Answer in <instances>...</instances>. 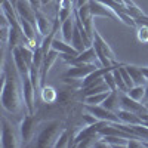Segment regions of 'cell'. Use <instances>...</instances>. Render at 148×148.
<instances>
[{
	"label": "cell",
	"instance_id": "obj_23",
	"mask_svg": "<svg viewBox=\"0 0 148 148\" xmlns=\"http://www.w3.org/2000/svg\"><path fill=\"white\" fill-rule=\"evenodd\" d=\"M71 45L74 46V49H76L77 52H83V51H86V49H88V46H86V43H84L83 36H82V31L79 30L77 25H76V28H74V33H73Z\"/></svg>",
	"mask_w": 148,
	"mask_h": 148
},
{
	"label": "cell",
	"instance_id": "obj_8",
	"mask_svg": "<svg viewBox=\"0 0 148 148\" xmlns=\"http://www.w3.org/2000/svg\"><path fill=\"white\" fill-rule=\"evenodd\" d=\"M77 9V14H79V18L83 24V27L86 30V33L89 34L90 39H93V15H92V12H90V8L89 5H83L80 8H76Z\"/></svg>",
	"mask_w": 148,
	"mask_h": 148
},
{
	"label": "cell",
	"instance_id": "obj_28",
	"mask_svg": "<svg viewBox=\"0 0 148 148\" xmlns=\"http://www.w3.org/2000/svg\"><path fill=\"white\" fill-rule=\"evenodd\" d=\"M40 95H42V99L45 102H53L56 99V92L51 86H43V88H40Z\"/></svg>",
	"mask_w": 148,
	"mask_h": 148
},
{
	"label": "cell",
	"instance_id": "obj_20",
	"mask_svg": "<svg viewBox=\"0 0 148 148\" xmlns=\"http://www.w3.org/2000/svg\"><path fill=\"white\" fill-rule=\"evenodd\" d=\"M74 28H76V18H74V15H71L70 18H67L62 24H61V33H62V39L65 42L71 43Z\"/></svg>",
	"mask_w": 148,
	"mask_h": 148
},
{
	"label": "cell",
	"instance_id": "obj_4",
	"mask_svg": "<svg viewBox=\"0 0 148 148\" xmlns=\"http://www.w3.org/2000/svg\"><path fill=\"white\" fill-rule=\"evenodd\" d=\"M22 101L25 104V108L30 114H34L36 111V98H37V90L31 83L30 76L22 77Z\"/></svg>",
	"mask_w": 148,
	"mask_h": 148
},
{
	"label": "cell",
	"instance_id": "obj_5",
	"mask_svg": "<svg viewBox=\"0 0 148 148\" xmlns=\"http://www.w3.org/2000/svg\"><path fill=\"white\" fill-rule=\"evenodd\" d=\"M39 119H37L34 114H27V116H24L22 121H21V127H19V133H21V139H22V144L24 145H27L33 136H34V133H36V127L37 125H39Z\"/></svg>",
	"mask_w": 148,
	"mask_h": 148
},
{
	"label": "cell",
	"instance_id": "obj_7",
	"mask_svg": "<svg viewBox=\"0 0 148 148\" xmlns=\"http://www.w3.org/2000/svg\"><path fill=\"white\" fill-rule=\"evenodd\" d=\"M96 67L93 62L92 64H77V65H71V68L67 70V73L64 74V79H73V80H79V79H84L88 77L92 71H95Z\"/></svg>",
	"mask_w": 148,
	"mask_h": 148
},
{
	"label": "cell",
	"instance_id": "obj_22",
	"mask_svg": "<svg viewBox=\"0 0 148 148\" xmlns=\"http://www.w3.org/2000/svg\"><path fill=\"white\" fill-rule=\"evenodd\" d=\"M125 68L127 70V73L130 74V77L133 80L135 84H145L148 80L147 77L144 76L142 73V68L141 67H136V65H130V64H125Z\"/></svg>",
	"mask_w": 148,
	"mask_h": 148
},
{
	"label": "cell",
	"instance_id": "obj_15",
	"mask_svg": "<svg viewBox=\"0 0 148 148\" xmlns=\"http://www.w3.org/2000/svg\"><path fill=\"white\" fill-rule=\"evenodd\" d=\"M93 43H96L98 46L101 47V51H102V52L107 55V58H108V59H110L113 64H119V62H117V58H116L114 51L110 47V45H108V43L104 40V37H102L99 33H98V30H96V28L93 30Z\"/></svg>",
	"mask_w": 148,
	"mask_h": 148
},
{
	"label": "cell",
	"instance_id": "obj_1",
	"mask_svg": "<svg viewBox=\"0 0 148 148\" xmlns=\"http://www.w3.org/2000/svg\"><path fill=\"white\" fill-rule=\"evenodd\" d=\"M2 105L9 113H19L21 108V99H22V92H19L18 79L15 74H12L6 64L3 65L2 73Z\"/></svg>",
	"mask_w": 148,
	"mask_h": 148
},
{
	"label": "cell",
	"instance_id": "obj_2",
	"mask_svg": "<svg viewBox=\"0 0 148 148\" xmlns=\"http://www.w3.org/2000/svg\"><path fill=\"white\" fill-rule=\"evenodd\" d=\"M65 127L62 125V121H58V120L49 121L47 125L42 129V132L39 133V136H37V147H40V148L55 147L59 135L62 133Z\"/></svg>",
	"mask_w": 148,
	"mask_h": 148
},
{
	"label": "cell",
	"instance_id": "obj_29",
	"mask_svg": "<svg viewBox=\"0 0 148 148\" xmlns=\"http://www.w3.org/2000/svg\"><path fill=\"white\" fill-rule=\"evenodd\" d=\"M70 130L68 129H64L62 130V133L59 135V138H58V141H56V144H55V147L58 148V147H70Z\"/></svg>",
	"mask_w": 148,
	"mask_h": 148
},
{
	"label": "cell",
	"instance_id": "obj_11",
	"mask_svg": "<svg viewBox=\"0 0 148 148\" xmlns=\"http://www.w3.org/2000/svg\"><path fill=\"white\" fill-rule=\"evenodd\" d=\"M15 9H16L18 16L30 21L33 25H36V10L33 9V6L30 5L28 0H18Z\"/></svg>",
	"mask_w": 148,
	"mask_h": 148
},
{
	"label": "cell",
	"instance_id": "obj_30",
	"mask_svg": "<svg viewBox=\"0 0 148 148\" xmlns=\"http://www.w3.org/2000/svg\"><path fill=\"white\" fill-rule=\"evenodd\" d=\"M104 80H105V83L108 84V88H110L111 90H119V89H117V84H116V79H114L113 71L105 73V74H104Z\"/></svg>",
	"mask_w": 148,
	"mask_h": 148
},
{
	"label": "cell",
	"instance_id": "obj_14",
	"mask_svg": "<svg viewBox=\"0 0 148 148\" xmlns=\"http://www.w3.org/2000/svg\"><path fill=\"white\" fill-rule=\"evenodd\" d=\"M120 101H121V108H123V110L133 111V113H138V114L148 111L147 107H145V104H139V101H135L133 98H130L127 93H123V92H121Z\"/></svg>",
	"mask_w": 148,
	"mask_h": 148
},
{
	"label": "cell",
	"instance_id": "obj_19",
	"mask_svg": "<svg viewBox=\"0 0 148 148\" xmlns=\"http://www.w3.org/2000/svg\"><path fill=\"white\" fill-rule=\"evenodd\" d=\"M117 114L120 117V120L123 123H127V125H144V120L141 119V116L138 113H133V111H127L120 108L117 111Z\"/></svg>",
	"mask_w": 148,
	"mask_h": 148
},
{
	"label": "cell",
	"instance_id": "obj_25",
	"mask_svg": "<svg viewBox=\"0 0 148 148\" xmlns=\"http://www.w3.org/2000/svg\"><path fill=\"white\" fill-rule=\"evenodd\" d=\"M111 90L108 92H101V93H95V95H89V96H84V102L86 104H92V105H101L107 96L110 95Z\"/></svg>",
	"mask_w": 148,
	"mask_h": 148
},
{
	"label": "cell",
	"instance_id": "obj_18",
	"mask_svg": "<svg viewBox=\"0 0 148 148\" xmlns=\"http://www.w3.org/2000/svg\"><path fill=\"white\" fill-rule=\"evenodd\" d=\"M120 98H121V92H120V90H111L110 95L107 96V99H105L101 105H104V107H105L107 110H110V111H114V113H117V111L121 108Z\"/></svg>",
	"mask_w": 148,
	"mask_h": 148
},
{
	"label": "cell",
	"instance_id": "obj_31",
	"mask_svg": "<svg viewBox=\"0 0 148 148\" xmlns=\"http://www.w3.org/2000/svg\"><path fill=\"white\" fill-rule=\"evenodd\" d=\"M138 39L142 43H148V25L141 24V27L138 28Z\"/></svg>",
	"mask_w": 148,
	"mask_h": 148
},
{
	"label": "cell",
	"instance_id": "obj_32",
	"mask_svg": "<svg viewBox=\"0 0 148 148\" xmlns=\"http://www.w3.org/2000/svg\"><path fill=\"white\" fill-rule=\"evenodd\" d=\"M83 120L86 121V125H95V123H98V121H99V120H98L93 114H90V113H88V111H86V114L83 116Z\"/></svg>",
	"mask_w": 148,
	"mask_h": 148
},
{
	"label": "cell",
	"instance_id": "obj_12",
	"mask_svg": "<svg viewBox=\"0 0 148 148\" xmlns=\"http://www.w3.org/2000/svg\"><path fill=\"white\" fill-rule=\"evenodd\" d=\"M95 59H98V56H96V52H95L93 46H90V47L86 49V51L80 52L79 55H76V56H73L71 59L65 61V62H68L70 65H77V64H92Z\"/></svg>",
	"mask_w": 148,
	"mask_h": 148
},
{
	"label": "cell",
	"instance_id": "obj_6",
	"mask_svg": "<svg viewBox=\"0 0 148 148\" xmlns=\"http://www.w3.org/2000/svg\"><path fill=\"white\" fill-rule=\"evenodd\" d=\"M84 110L88 111V113L93 114L98 120H105V121H110V123H120V121H121L117 113L107 110L104 105H92V104H86V105H84Z\"/></svg>",
	"mask_w": 148,
	"mask_h": 148
},
{
	"label": "cell",
	"instance_id": "obj_27",
	"mask_svg": "<svg viewBox=\"0 0 148 148\" xmlns=\"http://www.w3.org/2000/svg\"><path fill=\"white\" fill-rule=\"evenodd\" d=\"M121 65V64H120ZM120 65H117L114 70H113V74H114V79H116V84H117V89L120 90V92H123V93H126L129 89H127V86H126V82H125V79H123V76H121V73H120V70H119V67Z\"/></svg>",
	"mask_w": 148,
	"mask_h": 148
},
{
	"label": "cell",
	"instance_id": "obj_21",
	"mask_svg": "<svg viewBox=\"0 0 148 148\" xmlns=\"http://www.w3.org/2000/svg\"><path fill=\"white\" fill-rule=\"evenodd\" d=\"M52 49H55V51H58L59 53H65V55H79L80 52H77L76 49H74V46L65 40H58V39H53L52 42Z\"/></svg>",
	"mask_w": 148,
	"mask_h": 148
},
{
	"label": "cell",
	"instance_id": "obj_37",
	"mask_svg": "<svg viewBox=\"0 0 148 148\" xmlns=\"http://www.w3.org/2000/svg\"><path fill=\"white\" fill-rule=\"evenodd\" d=\"M144 104H145V107H147V110H148V101H145Z\"/></svg>",
	"mask_w": 148,
	"mask_h": 148
},
{
	"label": "cell",
	"instance_id": "obj_35",
	"mask_svg": "<svg viewBox=\"0 0 148 148\" xmlns=\"http://www.w3.org/2000/svg\"><path fill=\"white\" fill-rule=\"evenodd\" d=\"M148 101V83L145 84V96H144V102Z\"/></svg>",
	"mask_w": 148,
	"mask_h": 148
},
{
	"label": "cell",
	"instance_id": "obj_34",
	"mask_svg": "<svg viewBox=\"0 0 148 148\" xmlns=\"http://www.w3.org/2000/svg\"><path fill=\"white\" fill-rule=\"evenodd\" d=\"M88 3H89V0H77V2H76V8H80V6L88 5Z\"/></svg>",
	"mask_w": 148,
	"mask_h": 148
},
{
	"label": "cell",
	"instance_id": "obj_3",
	"mask_svg": "<svg viewBox=\"0 0 148 148\" xmlns=\"http://www.w3.org/2000/svg\"><path fill=\"white\" fill-rule=\"evenodd\" d=\"M21 144L22 142L18 141V135L12 123L6 117H2V141H0L2 148H16Z\"/></svg>",
	"mask_w": 148,
	"mask_h": 148
},
{
	"label": "cell",
	"instance_id": "obj_38",
	"mask_svg": "<svg viewBox=\"0 0 148 148\" xmlns=\"http://www.w3.org/2000/svg\"><path fill=\"white\" fill-rule=\"evenodd\" d=\"M56 2H58V5H59V3H61V0H56Z\"/></svg>",
	"mask_w": 148,
	"mask_h": 148
},
{
	"label": "cell",
	"instance_id": "obj_16",
	"mask_svg": "<svg viewBox=\"0 0 148 148\" xmlns=\"http://www.w3.org/2000/svg\"><path fill=\"white\" fill-rule=\"evenodd\" d=\"M111 90L108 88V84L105 83L104 77H99L93 80L92 83H89L86 88H83V95L84 96H89V95H95V93H101V92H108Z\"/></svg>",
	"mask_w": 148,
	"mask_h": 148
},
{
	"label": "cell",
	"instance_id": "obj_17",
	"mask_svg": "<svg viewBox=\"0 0 148 148\" xmlns=\"http://www.w3.org/2000/svg\"><path fill=\"white\" fill-rule=\"evenodd\" d=\"M36 28H37V33H40L42 36H47L53 28L49 18L45 14H42V10L36 12Z\"/></svg>",
	"mask_w": 148,
	"mask_h": 148
},
{
	"label": "cell",
	"instance_id": "obj_33",
	"mask_svg": "<svg viewBox=\"0 0 148 148\" xmlns=\"http://www.w3.org/2000/svg\"><path fill=\"white\" fill-rule=\"evenodd\" d=\"M30 2V5L33 6V9L37 12V10H40V8H42V5H43V2L42 0H28Z\"/></svg>",
	"mask_w": 148,
	"mask_h": 148
},
{
	"label": "cell",
	"instance_id": "obj_10",
	"mask_svg": "<svg viewBox=\"0 0 148 148\" xmlns=\"http://www.w3.org/2000/svg\"><path fill=\"white\" fill-rule=\"evenodd\" d=\"M89 8H90V12H92V15L93 18L95 16H104V18H110V19H119L117 15L114 14L113 10H111L110 8H107L104 3L101 2H98V0H89Z\"/></svg>",
	"mask_w": 148,
	"mask_h": 148
},
{
	"label": "cell",
	"instance_id": "obj_36",
	"mask_svg": "<svg viewBox=\"0 0 148 148\" xmlns=\"http://www.w3.org/2000/svg\"><path fill=\"white\" fill-rule=\"evenodd\" d=\"M142 73H144V76L147 77V80H148V67H142Z\"/></svg>",
	"mask_w": 148,
	"mask_h": 148
},
{
	"label": "cell",
	"instance_id": "obj_13",
	"mask_svg": "<svg viewBox=\"0 0 148 148\" xmlns=\"http://www.w3.org/2000/svg\"><path fill=\"white\" fill-rule=\"evenodd\" d=\"M10 53H12V56H14L15 68H16V71H18V74H19V77L22 79V77H25V76H30V64L27 62L25 59H24V56H22L21 51L18 49V46H16Z\"/></svg>",
	"mask_w": 148,
	"mask_h": 148
},
{
	"label": "cell",
	"instance_id": "obj_9",
	"mask_svg": "<svg viewBox=\"0 0 148 148\" xmlns=\"http://www.w3.org/2000/svg\"><path fill=\"white\" fill-rule=\"evenodd\" d=\"M58 56H61V53L55 49H51L43 58V64H42V68H40V88L45 86V82H46V77H47V73L51 71L52 65L55 64V61L58 59Z\"/></svg>",
	"mask_w": 148,
	"mask_h": 148
},
{
	"label": "cell",
	"instance_id": "obj_26",
	"mask_svg": "<svg viewBox=\"0 0 148 148\" xmlns=\"http://www.w3.org/2000/svg\"><path fill=\"white\" fill-rule=\"evenodd\" d=\"M102 139L110 145V147H127V139L129 138H123V136H102Z\"/></svg>",
	"mask_w": 148,
	"mask_h": 148
},
{
	"label": "cell",
	"instance_id": "obj_24",
	"mask_svg": "<svg viewBox=\"0 0 148 148\" xmlns=\"http://www.w3.org/2000/svg\"><path fill=\"white\" fill-rule=\"evenodd\" d=\"M130 98H133L135 101H144V96H145V84H135L133 88H130L126 92Z\"/></svg>",
	"mask_w": 148,
	"mask_h": 148
}]
</instances>
